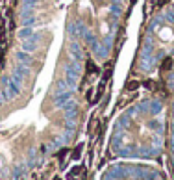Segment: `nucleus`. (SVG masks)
<instances>
[{"label": "nucleus", "mask_w": 174, "mask_h": 180, "mask_svg": "<svg viewBox=\"0 0 174 180\" xmlns=\"http://www.w3.org/2000/svg\"><path fill=\"white\" fill-rule=\"evenodd\" d=\"M167 4V0H158V6H165Z\"/></svg>", "instance_id": "obj_7"}, {"label": "nucleus", "mask_w": 174, "mask_h": 180, "mask_svg": "<svg viewBox=\"0 0 174 180\" xmlns=\"http://www.w3.org/2000/svg\"><path fill=\"white\" fill-rule=\"evenodd\" d=\"M141 85H143L144 89H148V91H154V89H156V82H154V80H144Z\"/></svg>", "instance_id": "obj_4"}, {"label": "nucleus", "mask_w": 174, "mask_h": 180, "mask_svg": "<svg viewBox=\"0 0 174 180\" xmlns=\"http://www.w3.org/2000/svg\"><path fill=\"white\" fill-rule=\"evenodd\" d=\"M170 69H172V58H165L163 63H161V67H159V71H161V73H167V71H170Z\"/></svg>", "instance_id": "obj_3"}, {"label": "nucleus", "mask_w": 174, "mask_h": 180, "mask_svg": "<svg viewBox=\"0 0 174 180\" xmlns=\"http://www.w3.org/2000/svg\"><path fill=\"white\" fill-rule=\"evenodd\" d=\"M106 180H159L156 175H150L144 167L139 165H119Z\"/></svg>", "instance_id": "obj_1"}, {"label": "nucleus", "mask_w": 174, "mask_h": 180, "mask_svg": "<svg viewBox=\"0 0 174 180\" xmlns=\"http://www.w3.org/2000/svg\"><path fill=\"white\" fill-rule=\"evenodd\" d=\"M85 69H87V76H94V74H98V67L94 65V61H93V59H87Z\"/></svg>", "instance_id": "obj_2"}, {"label": "nucleus", "mask_w": 174, "mask_h": 180, "mask_svg": "<svg viewBox=\"0 0 174 180\" xmlns=\"http://www.w3.org/2000/svg\"><path fill=\"white\" fill-rule=\"evenodd\" d=\"M111 67H113V63L108 61V63H106V71H104V80H109V76H111Z\"/></svg>", "instance_id": "obj_6"}, {"label": "nucleus", "mask_w": 174, "mask_h": 180, "mask_svg": "<svg viewBox=\"0 0 174 180\" xmlns=\"http://www.w3.org/2000/svg\"><path fill=\"white\" fill-rule=\"evenodd\" d=\"M139 85H141V84H139L137 80H132V82H128V84H126V91H135Z\"/></svg>", "instance_id": "obj_5"}]
</instances>
